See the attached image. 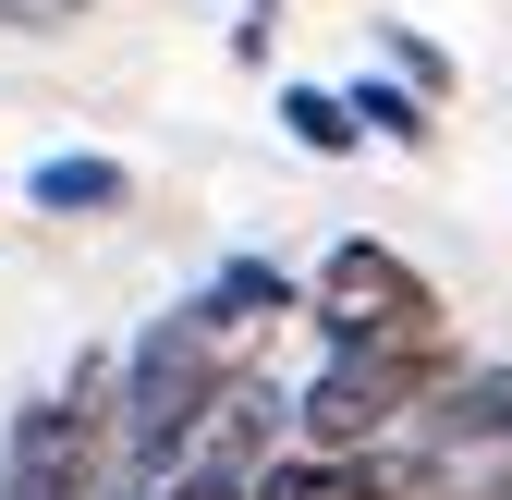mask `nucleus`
<instances>
[{"mask_svg": "<svg viewBox=\"0 0 512 500\" xmlns=\"http://www.w3.org/2000/svg\"><path fill=\"white\" fill-rule=\"evenodd\" d=\"M208 305L244 330V318H281V305H293V281H281V269H256V257H232V269L208 281Z\"/></svg>", "mask_w": 512, "mask_h": 500, "instance_id": "nucleus-9", "label": "nucleus"}, {"mask_svg": "<svg viewBox=\"0 0 512 500\" xmlns=\"http://www.w3.org/2000/svg\"><path fill=\"white\" fill-rule=\"evenodd\" d=\"M147 500H244V476H232L220 452H196V464H183V476H159Z\"/></svg>", "mask_w": 512, "mask_h": 500, "instance_id": "nucleus-10", "label": "nucleus"}, {"mask_svg": "<svg viewBox=\"0 0 512 500\" xmlns=\"http://www.w3.org/2000/svg\"><path fill=\"white\" fill-rule=\"evenodd\" d=\"M135 183H122V159H98V147H61V159H37L25 171V208H49V220H110Z\"/></svg>", "mask_w": 512, "mask_h": 500, "instance_id": "nucleus-6", "label": "nucleus"}, {"mask_svg": "<svg viewBox=\"0 0 512 500\" xmlns=\"http://www.w3.org/2000/svg\"><path fill=\"white\" fill-rule=\"evenodd\" d=\"M439 379H452V318H391V330H354V342H317V391L293 403L305 452H366L378 427H403Z\"/></svg>", "mask_w": 512, "mask_h": 500, "instance_id": "nucleus-2", "label": "nucleus"}, {"mask_svg": "<svg viewBox=\"0 0 512 500\" xmlns=\"http://www.w3.org/2000/svg\"><path fill=\"white\" fill-rule=\"evenodd\" d=\"M415 440L427 452H512V366H464L415 403Z\"/></svg>", "mask_w": 512, "mask_h": 500, "instance_id": "nucleus-4", "label": "nucleus"}, {"mask_svg": "<svg viewBox=\"0 0 512 500\" xmlns=\"http://www.w3.org/2000/svg\"><path fill=\"white\" fill-rule=\"evenodd\" d=\"M0 25H25V37H61V25H86V0H0Z\"/></svg>", "mask_w": 512, "mask_h": 500, "instance_id": "nucleus-12", "label": "nucleus"}, {"mask_svg": "<svg viewBox=\"0 0 512 500\" xmlns=\"http://www.w3.org/2000/svg\"><path fill=\"white\" fill-rule=\"evenodd\" d=\"M244 500H403V476L366 452H269L244 476Z\"/></svg>", "mask_w": 512, "mask_h": 500, "instance_id": "nucleus-5", "label": "nucleus"}, {"mask_svg": "<svg viewBox=\"0 0 512 500\" xmlns=\"http://www.w3.org/2000/svg\"><path fill=\"white\" fill-rule=\"evenodd\" d=\"M342 110L366 122V135H391V147H427V98H415V86H391V74H366V86H342Z\"/></svg>", "mask_w": 512, "mask_h": 500, "instance_id": "nucleus-7", "label": "nucleus"}, {"mask_svg": "<svg viewBox=\"0 0 512 500\" xmlns=\"http://www.w3.org/2000/svg\"><path fill=\"white\" fill-rule=\"evenodd\" d=\"M281 135H293V147H317V159H342V147L366 135V122H354L330 86H293V98H281Z\"/></svg>", "mask_w": 512, "mask_h": 500, "instance_id": "nucleus-8", "label": "nucleus"}, {"mask_svg": "<svg viewBox=\"0 0 512 500\" xmlns=\"http://www.w3.org/2000/svg\"><path fill=\"white\" fill-rule=\"evenodd\" d=\"M391 74H415V98H452V61H439L415 25H391Z\"/></svg>", "mask_w": 512, "mask_h": 500, "instance_id": "nucleus-11", "label": "nucleus"}, {"mask_svg": "<svg viewBox=\"0 0 512 500\" xmlns=\"http://www.w3.org/2000/svg\"><path fill=\"white\" fill-rule=\"evenodd\" d=\"M317 342H354V330H391V318H427V281H415V257H391L378 232H354V244H330L317 257Z\"/></svg>", "mask_w": 512, "mask_h": 500, "instance_id": "nucleus-3", "label": "nucleus"}, {"mask_svg": "<svg viewBox=\"0 0 512 500\" xmlns=\"http://www.w3.org/2000/svg\"><path fill=\"white\" fill-rule=\"evenodd\" d=\"M220 305L196 293V305H171V318L110 366V440H122V476L135 488H159L183 452H196V427H208V403H220Z\"/></svg>", "mask_w": 512, "mask_h": 500, "instance_id": "nucleus-1", "label": "nucleus"}]
</instances>
